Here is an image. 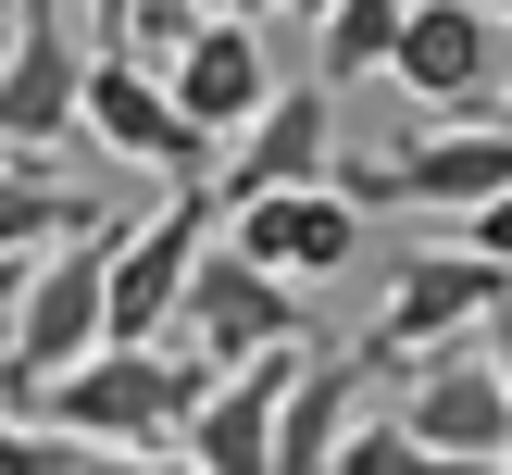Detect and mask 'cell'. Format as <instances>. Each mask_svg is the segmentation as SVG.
<instances>
[{
	"mask_svg": "<svg viewBox=\"0 0 512 475\" xmlns=\"http://www.w3.org/2000/svg\"><path fill=\"white\" fill-rule=\"evenodd\" d=\"M113 225L125 213H75L63 238H38L13 263V300H0V400H25L50 363H75V350L100 338V250H113Z\"/></svg>",
	"mask_w": 512,
	"mask_h": 475,
	"instance_id": "cell-1",
	"label": "cell"
},
{
	"mask_svg": "<svg viewBox=\"0 0 512 475\" xmlns=\"http://www.w3.org/2000/svg\"><path fill=\"white\" fill-rule=\"evenodd\" d=\"M500 300H512V263H500V250H475V238L400 250V263H388V300H375V325H363V363L400 375L413 350L463 338V325H500Z\"/></svg>",
	"mask_w": 512,
	"mask_h": 475,
	"instance_id": "cell-2",
	"label": "cell"
},
{
	"mask_svg": "<svg viewBox=\"0 0 512 475\" xmlns=\"http://www.w3.org/2000/svg\"><path fill=\"white\" fill-rule=\"evenodd\" d=\"M75 138H100L113 163H150V175H175V188H213V125H188L163 100V75L138 63V50H113L100 38L88 63H75Z\"/></svg>",
	"mask_w": 512,
	"mask_h": 475,
	"instance_id": "cell-3",
	"label": "cell"
},
{
	"mask_svg": "<svg viewBox=\"0 0 512 475\" xmlns=\"http://www.w3.org/2000/svg\"><path fill=\"white\" fill-rule=\"evenodd\" d=\"M163 338L200 350V363H238V350H263V338H300V288H288L275 263H250L238 238H200L188 275H175Z\"/></svg>",
	"mask_w": 512,
	"mask_h": 475,
	"instance_id": "cell-4",
	"label": "cell"
},
{
	"mask_svg": "<svg viewBox=\"0 0 512 475\" xmlns=\"http://www.w3.org/2000/svg\"><path fill=\"white\" fill-rule=\"evenodd\" d=\"M475 338H488V325H463V338H438V350L400 363V375H413L400 438H413L425 463H475V475H488L500 450H512V388H500V363H488Z\"/></svg>",
	"mask_w": 512,
	"mask_h": 475,
	"instance_id": "cell-5",
	"label": "cell"
},
{
	"mask_svg": "<svg viewBox=\"0 0 512 475\" xmlns=\"http://www.w3.org/2000/svg\"><path fill=\"white\" fill-rule=\"evenodd\" d=\"M500 13L475 0H400V38H388V88H413L425 113H463V125H500Z\"/></svg>",
	"mask_w": 512,
	"mask_h": 475,
	"instance_id": "cell-6",
	"label": "cell"
},
{
	"mask_svg": "<svg viewBox=\"0 0 512 475\" xmlns=\"http://www.w3.org/2000/svg\"><path fill=\"white\" fill-rule=\"evenodd\" d=\"M225 238L250 250V263H275L288 288H325V275L363 263V200L338 188V175H300V188H250V200H213Z\"/></svg>",
	"mask_w": 512,
	"mask_h": 475,
	"instance_id": "cell-7",
	"label": "cell"
},
{
	"mask_svg": "<svg viewBox=\"0 0 512 475\" xmlns=\"http://www.w3.org/2000/svg\"><path fill=\"white\" fill-rule=\"evenodd\" d=\"M13 38H0V150H63L75 138V63H88V25L75 0H13Z\"/></svg>",
	"mask_w": 512,
	"mask_h": 475,
	"instance_id": "cell-8",
	"label": "cell"
},
{
	"mask_svg": "<svg viewBox=\"0 0 512 475\" xmlns=\"http://www.w3.org/2000/svg\"><path fill=\"white\" fill-rule=\"evenodd\" d=\"M338 163V88L325 75H275L250 100V125H225L213 150V200H250V188H300V175Z\"/></svg>",
	"mask_w": 512,
	"mask_h": 475,
	"instance_id": "cell-9",
	"label": "cell"
},
{
	"mask_svg": "<svg viewBox=\"0 0 512 475\" xmlns=\"http://www.w3.org/2000/svg\"><path fill=\"white\" fill-rule=\"evenodd\" d=\"M150 75H163V100H175L188 125L225 138V125H250V100L275 88V25H263V13H200Z\"/></svg>",
	"mask_w": 512,
	"mask_h": 475,
	"instance_id": "cell-10",
	"label": "cell"
},
{
	"mask_svg": "<svg viewBox=\"0 0 512 475\" xmlns=\"http://www.w3.org/2000/svg\"><path fill=\"white\" fill-rule=\"evenodd\" d=\"M375 400V363L338 350V363H288L275 388V438H263V475H325V450L350 438V413Z\"/></svg>",
	"mask_w": 512,
	"mask_h": 475,
	"instance_id": "cell-11",
	"label": "cell"
},
{
	"mask_svg": "<svg viewBox=\"0 0 512 475\" xmlns=\"http://www.w3.org/2000/svg\"><path fill=\"white\" fill-rule=\"evenodd\" d=\"M75 213H88V200H75L63 175L38 163V150H0V263H25L38 238H63Z\"/></svg>",
	"mask_w": 512,
	"mask_h": 475,
	"instance_id": "cell-12",
	"label": "cell"
},
{
	"mask_svg": "<svg viewBox=\"0 0 512 475\" xmlns=\"http://www.w3.org/2000/svg\"><path fill=\"white\" fill-rule=\"evenodd\" d=\"M388 38H400V0H325L313 13V75L363 88V75H388Z\"/></svg>",
	"mask_w": 512,
	"mask_h": 475,
	"instance_id": "cell-13",
	"label": "cell"
},
{
	"mask_svg": "<svg viewBox=\"0 0 512 475\" xmlns=\"http://www.w3.org/2000/svg\"><path fill=\"white\" fill-rule=\"evenodd\" d=\"M325 475H425V450L400 438V425H363V413H350V438L325 450Z\"/></svg>",
	"mask_w": 512,
	"mask_h": 475,
	"instance_id": "cell-14",
	"label": "cell"
},
{
	"mask_svg": "<svg viewBox=\"0 0 512 475\" xmlns=\"http://www.w3.org/2000/svg\"><path fill=\"white\" fill-rule=\"evenodd\" d=\"M213 13H263V25H275V0H213Z\"/></svg>",
	"mask_w": 512,
	"mask_h": 475,
	"instance_id": "cell-15",
	"label": "cell"
},
{
	"mask_svg": "<svg viewBox=\"0 0 512 475\" xmlns=\"http://www.w3.org/2000/svg\"><path fill=\"white\" fill-rule=\"evenodd\" d=\"M275 13H300V25H313V13H325V0H275Z\"/></svg>",
	"mask_w": 512,
	"mask_h": 475,
	"instance_id": "cell-16",
	"label": "cell"
},
{
	"mask_svg": "<svg viewBox=\"0 0 512 475\" xmlns=\"http://www.w3.org/2000/svg\"><path fill=\"white\" fill-rule=\"evenodd\" d=\"M475 13H512V0H475Z\"/></svg>",
	"mask_w": 512,
	"mask_h": 475,
	"instance_id": "cell-17",
	"label": "cell"
},
{
	"mask_svg": "<svg viewBox=\"0 0 512 475\" xmlns=\"http://www.w3.org/2000/svg\"><path fill=\"white\" fill-rule=\"evenodd\" d=\"M0 300H13V263H0Z\"/></svg>",
	"mask_w": 512,
	"mask_h": 475,
	"instance_id": "cell-18",
	"label": "cell"
},
{
	"mask_svg": "<svg viewBox=\"0 0 512 475\" xmlns=\"http://www.w3.org/2000/svg\"><path fill=\"white\" fill-rule=\"evenodd\" d=\"M0 13H13V0H0Z\"/></svg>",
	"mask_w": 512,
	"mask_h": 475,
	"instance_id": "cell-19",
	"label": "cell"
}]
</instances>
